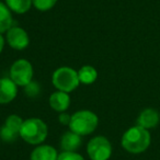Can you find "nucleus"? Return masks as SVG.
<instances>
[{"label": "nucleus", "mask_w": 160, "mask_h": 160, "mask_svg": "<svg viewBox=\"0 0 160 160\" xmlns=\"http://www.w3.org/2000/svg\"><path fill=\"white\" fill-rule=\"evenodd\" d=\"M150 142L151 136L149 131L138 125L126 129L121 139V145L124 150L134 155H138L146 151L150 146Z\"/></svg>", "instance_id": "nucleus-1"}, {"label": "nucleus", "mask_w": 160, "mask_h": 160, "mask_svg": "<svg viewBox=\"0 0 160 160\" xmlns=\"http://www.w3.org/2000/svg\"><path fill=\"white\" fill-rule=\"evenodd\" d=\"M48 127L46 123L38 118H30L24 120L20 131V137L25 142L38 146L46 140Z\"/></svg>", "instance_id": "nucleus-2"}, {"label": "nucleus", "mask_w": 160, "mask_h": 160, "mask_svg": "<svg viewBox=\"0 0 160 160\" xmlns=\"http://www.w3.org/2000/svg\"><path fill=\"white\" fill-rule=\"evenodd\" d=\"M99 125V118L94 112L90 110H79L71 114L69 129L80 136H87L92 134Z\"/></svg>", "instance_id": "nucleus-3"}, {"label": "nucleus", "mask_w": 160, "mask_h": 160, "mask_svg": "<svg viewBox=\"0 0 160 160\" xmlns=\"http://www.w3.org/2000/svg\"><path fill=\"white\" fill-rule=\"evenodd\" d=\"M52 83L58 91L70 93L80 85L78 71L68 66L59 67L55 69L52 75Z\"/></svg>", "instance_id": "nucleus-4"}, {"label": "nucleus", "mask_w": 160, "mask_h": 160, "mask_svg": "<svg viewBox=\"0 0 160 160\" xmlns=\"http://www.w3.org/2000/svg\"><path fill=\"white\" fill-rule=\"evenodd\" d=\"M34 69L32 64L25 58H20L13 62L10 67L9 78L18 87L24 88L33 80Z\"/></svg>", "instance_id": "nucleus-5"}, {"label": "nucleus", "mask_w": 160, "mask_h": 160, "mask_svg": "<svg viewBox=\"0 0 160 160\" xmlns=\"http://www.w3.org/2000/svg\"><path fill=\"white\" fill-rule=\"evenodd\" d=\"M112 152V144L105 136H94L87 145V153L91 160H109Z\"/></svg>", "instance_id": "nucleus-6"}, {"label": "nucleus", "mask_w": 160, "mask_h": 160, "mask_svg": "<svg viewBox=\"0 0 160 160\" xmlns=\"http://www.w3.org/2000/svg\"><path fill=\"white\" fill-rule=\"evenodd\" d=\"M6 42L16 51H23L30 44V36L24 29L18 25L11 27L6 33Z\"/></svg>", "instance_id": "nucleus-7"}, {"label": "nucleus", "mask_w": 160, "mask_h": 160, "mask_svg": "<svg viewBox=\"0 0 160 160\" xmlns=\"http://www.w3.org/2000/svg\"><path fill=\"white\" fill-rule=\"evenodd\" d=\"M18 96V86L10 78H0V104H8Z\"/></svg>", "instance_id": "nucleus-8"}, {"label": "nucleus", "mask_w": 160, "mask_h": 160, "mask_svg": "<svg viewBox=\"0 0 160 160\" xmlns=\"http://www.w3.org/2000/svg\"><path fill=\"white\" fill-rule=\"evenodd\" d=\"M48 104L51 109H53L55 112H58V113L66 112L70 107V96L67 92L56 90L49 96Z\"/></svg>", "instance_id": "nucleus-9"}, {"label": "nucleus", "mask_w": 160, "mask_h": 160, "mask_svg": "<svg viewBox=\"0 0 160 160\" xmlns=\"http://www.w3.org/2000/svg\"><path fill=\"white\" fill-rule=\"evenodd\" d=\"M160 122V114L157 110L147 108L142 110L137 118V125L146 129L155 128Z\"/></svg>", "instance_id": "nucleus-10"}, {"label": "nucleus", "mask_w": 160, "mask_h": 160, "mask_svg": "<svg viewBox=\"0 0 160 160\" xmlns=\"http://www.w3.org/2000/svg\"><path fill=\"white\" fill-rule=\"evenodd\" d=\"M82 145V136L71 132H65L59 139V147L62 151H77Z\"/></svg>", "instance_id": "nucleus-11"}, {"label": "nucleus", "mask_w": 160, "mask_h": 160, "mask_svg": "<svg viewBox=\"0 0 160 160\" xmlns=\"http://www.w3.org/2000/svg\"><path fill=\"white\" fill-rule=\"evenodd\" d=\"M58 151L51 145L41 144L32 150L30 160H57Z\"/></svg>", "instance_id": "nucleus-12"}, {"label": "nucleus", "mask_w": 160, "mask_h": 160, "mask_svg": "<svg viewBox=\"0 0 160 160\" xmlns=\"http://www.w3.org/2000/svg\"><path fill=\"white\" fill-rule=\"evenodd\" d=\"M78 78L82 85H92L98 79V70L91 65H85L78 70Z\"/></svg>", "instance_id": "nucleus-13"}, {"label": "nucleus", "mask_w": 160, "mask_h": 160, "mask_svg": "<svg viewBox=\"0 0 160 160\" xmlns=\"http://www.w3.org/2000/svg\"><path fill=\"white\" fill-rule=\"evenodd\" d=\"M11 27H13L12 11L5 2L0 1V34L7 33Z\"/></svg>", "instance_id": "nucleus-14"}, {"label": "nucleus", "mask_w": 160, "mask_h": 160, "mask_svg": "<svg viewBox=\"0 0 160 160\" xmlns=\"http://www.w3.org/2000/svg\"><path fill=\"white\" fill-rule=\"evenodd\" d=\"M5 3L13 13L17 14L27 13L33 6L32 0H5Z\"/></svg>", "instance_id": "nucleus-15"}, {"label": "nucleus", "mask_w": 160, "mask_h": 160, "mask_svg": "<svg viewBox=\"0 0 160 160\" xmlns=\"http://www.w3.org/2000/svg\"><path fill=\"white\" fill-rule=\"evenodd\" d=\"M24 122L22 118L20 115H17V114H11L9 115L5 121V126H7L9 129L13 131L14 133L19 134L20 135V131H21V127H22V124Z\"/></svg>", "instance_id": "nucleus-16"}, {"label": "nucleus", "mask_w": 160, "mask_h": 160, "mask_svg": "<svg viewBox=\"0 0 160 160\" xmlns=\"http://www.w3.org/2000/svg\"><path fill=\"white\" fill-rule=\"evenodd\" d=\"M33 7L41 12H46L52 10L57 3V0H32Z\"/></svg>", "instance_id": "nucleus-17"}, {"label": "nucleus", "mask_w": 160, "mask_h": 160, "mask_svg": "<svg viewBox=\"0 0 160 160\" xmlns=\"http://www.w3.org/2000/svg\"><path fill=\"white\" fill-rule=\"evenodd\" d=\"M18 137H20V135L17 133H14L13 131L9 129L7 126L2 125V126L0 127V138L1 140L5 142H16V139Z\"/></svg>", "instance_id": "nucleus-18"}, {"label": "nucleus", "mask_w": 160, "mask_h": 160, "mask_svg": "<svg viewBox=\"0 0 160 160\" xmlns=\"http://www.w3.org/2000/svg\"><path fill=\"white\" fill-rule=\"evenodd\" d=\"M41 92V87L36 81L32 80L29 85L24 87V93L27 94L29 98H36Z\"/></svg>", "instance_id": "nucleus-19"}, {"label": "nucleus", "mask_w": 160, "mask_h": 160, "mask_svg": "<svg viewBox=\"0 0 160 160\" xmlns=\"http://www.w3.org/2000/svg\"><path fill=\"white\" fill-rule=\"evenodd\" d=\"M57 160H85V158L77 151H62L58 153Z\"/></svg>", "instance_id": "nucleus-20"}, {"label": "nucleus", "mask_w": 160, "mask_h": 160, "mask_svg": "<svg viewBox=\"0 0 160 160\" xmlns=\"http://www.w3.org/2000/svg\"><path fill=\"white\" fill-rule=\"evenodd\" d=\"M70 120H71V115L66 113V112H62V113H59V115H58V122L62 125H67V126H68L69 123H70Z\"/></svg>", "instance_id": "nucleus-21"}, {"label": "nucleus", "mask_w": 160, "mask_h": 160, "mask_svg": "<svg viewBox=\"0 0 160 160\" xmlns=\"http://www.w3.org/2000/svg\"><path fill=\"white\" fill-rule=\"evenodd\" d=\"M5 44H6V38H3L2 34H0V54L2 53L3 47H5Z\"/></svg>", "instance_id": "nucleus-22"}]
</instances>
